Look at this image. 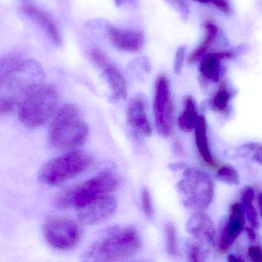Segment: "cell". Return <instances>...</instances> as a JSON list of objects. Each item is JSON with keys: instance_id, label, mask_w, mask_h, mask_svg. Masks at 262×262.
I'll use <instances>...</instances> for the list:
<instances>
[{"instance_id": "cell-1", "label": "cell", "mask_w": 262, "mask_h": 262, "mask_svg": "<svg viewBox=\"0 0 262 262\" xmlns=\"http://www.w3.org/2000/svg\"><path fill=\"white\" fill-rule=\"evenodd\" d=\"M142 246L135 228L114 227L92 243L81 255V262H118L132 256Z\"/></svg>"}, {"instance_id": "cell-2", "label": "cell", "mask_w": 262, "mask_h": 262, "mask_svg": "<svg viewBox=\"0 0 262 262\" xmlns=\"http://www.w3.org/2000/svg\"><path fill=\"white\" fill-rule=\"evenodd\" d=\"M89 127L76 106L66 104L55 115L49 133V145L58 150L73 149L86 141Z\"/></svg>"}, {"instance_id": "cell-3", "label": "cell", "mask_w": 262, "mask_h": 262, "mask_svg": "<svg viewBox=\"0 0 262 262\" xmlns=\"http://www.w3.org/2000/svg\"><path fill=\"white\" fill-rule=\"evenodd\" d=\"M59 100L58 91L49 84H41L19 104L18 118L25 127L36 128L48 122L55 114Z\"/></svg>"}, {"instance_id": "cell-4", "label": "cell", "mask_w": 262, "mask_h": 262, "mask_svg": "<svg viewBox=\"0 0 262 262\" xmlns=\"http://www.w3.org/2000/svg\"><path fill=\"white\" fill-rule=\"evenodd\" d=\"M44 72L34 60H23L6 76L0 78L1 97L16 105L34 89L43 84Z\"/></svg>"}, {"instance_id": "cell-5", "label": "cell", "mask_w": 262, "mask_h": 262, "mask_svg": "<svg viewBox=\"0 0 262 262\" xmlns=\"http://www.w3.org/2000/svg\"><path fill=\"white\" fill-rule=\"evenodd\" d=\"M118 185L119 180L113 174H100L61 194L56 200L57 207L81 209L100 197L109 195Z\"/></svg>"}, {"instance_id": "cell-6", "label": "cell", "mask_w": 262, "mask_h": 262, "mask_svg": "<svg viewBox=\"0 0 262 262\" xmlns=\"http://www.w3.org/2000/svg\"><path fill=\"white\" fill-rule=\"evenodd\" d=\"M92 163L89 154L70 151L48 161L38 172V181L47 186L59 184L83 173Z\"/></svg>"}, {"instance_id": "cell-7", "label": "cell", "mask_w": 262, "mask_h": 262, "mask_svg": "<svg viewBox=\"0 0 262 262\" xmlns=\"http://www.w3.org/2000/svg\"><path fill=\"white\" fill-rule=\"evenodd\" d=\"M177 187L183 195L184 206L195 212L207 209L215 193V183L212 177L196 168L184 169Z\"/></svg>"}, {"instance_id": "cell-8", "label": "cell", "mask_w": 262, "mask_h": 262, "mask_svg": "<svg viewBox=\"0 0 262 262\" xmlns=\"http://www.w3.org/2000/svg\"><path fill=\"white\" fill-rule=\"evenodd\" d=\"M43 232L48 244L57 250H69L75 247L81 238L78 223L68 218L48 219L43 224Z\"/></svg>"}, {"instance_id": "cell-9", "label": "cell", "mask_w": 262, "mask_h": 262, "mask_svg": "<svg viewBox=\"0 0 262 262\" xmlns=\"http://www.w3.org/2000/svg\"><path fill=\"white\" fill-rule=\"evenodd\" d=\"M153 111L157 131L169 137L173 130L174 107L170 83L164 75H159L155 81Z\"/></svg>"}, {"instance_id": "cell-10", "label": "cell", "mask_w": 262, "mask_h": 262, "mask_svg": "<svg viewBox=\"0 0 262 262\" xmlns=\"http://www.w3.org/2000/svg\"><path fill=\"white\" fill-rule=\"evenodd\" d=\"M245 215L241 203H235L231 206L229 219L223 223L220 232L218 249L221 253L227 252L241 235L244 229Z\"/></svg>"}, {"instance_id": "cell-11", "label": "cell", "mask_w": 262, "mask_h": 262, "mask_svg": "<svg viewBox=\"0 0 262 262\" xmlns=\"http://www.w3.org/2000/svg\"><path fill=\"white\" fill-rule=\"evenodd\" d=\"M117 206L118 202L115 197L104 195L78 209V220L85 225L96 224L111 216Z\"/></svg>"}, {"instance_id": "cell-12", "label": "cell", "mask_w": 262, "mask_h": 262, "mask_svg": "<svg viewBox=\"0 0 262 262\" xmlns=\"http://www.w3.org/2000/svg\"><path fill=\"white\" fill-rule=\"evenodd\" d=\"M187 231L198 244L207 248L215 246V226L210 217L203 211H196L189 218Z\"/></svg>"}, {"instance_id": "cell-13", "label": "cell", "mask_w": 262, "mask_h": 262, "mask_svg": "<svg viewBox=\"0 0 262 262\" xmlns=\"http://www.w3.org/2000/svg\"><path fill=\"white\" fill-rule=\"evenodd\" d=\"M107 35L109 41L115 47L126 52H137L141 49L145 42L143 32L136 29L109 26Z\"/></svg>"}, {"instance_id": "cell-14", "label": "cell", "mask_w": 262, "mask_h": 262, "mask_svg": "<svg viewBox=\"0 0 262 262\" xmlns=\"http://www.w3.org/2000/svg\"><path fill=\"white\" fill-rule=\"evenodd\" d=\"M21 12L25 16L38 25L46 32L49 38H50L54 44L57 46L62 44L63 40L59 29L56 23L47 12L32 5H24L22 6Z\"/></svg>"}, {"instance_id": "cell-15", "label": "cell", "mask_w": 262, "mask_h": 262, "mask_svg": "<svg viewBox=\"0 0 262 262\" xmlns=\"http://www.w3.org/2000/svg\"><path fill=\"white\" fill-rule=\"evenodd\" d=\"M234 56L232 51H219L209 53L201 60L199 72L205 81L218 82L224 72L223 62Z\"/></svg>"}, {"instance_id": "cell-16", "label": "cell", "mask_w": 262, "mask_h": 262, "mask_svg": "<svg viewBox=\"0 0 262 262\" xmlns=\"http://www.w3.org/2000/svg\"><path fill=\"white\" fill-rule=\"evenodd\" d=\"M127 114L129 124L137 134L146 137L152 134V127L146 115V104L143 98L136 97L132 100Z\"/></svg>"}, {"instance_id": "cell-17", "label": "cell", "mask_w": 262, "mask_h": 262, "mask_svg": "<svg viewBox=\"0 0 262 262\" xmlns=\"http://www.w3.org/2000/svg\"><path fill=\"white\" fill-rule=\"evenodd\" d=\"M205 34L201 42L192 51L188 58L189 64H195L207 55L208 52L214 46L219 36V28L213 21H207L205 23Z\"/></svg>"}, {"instance_id": "cell-18", "label": "cell", "mask_w": 262, "mask_h": 262, "mask_svg": "<svg viewBox=\"0 0 262 262\" xmlns=\"http://www.w3.org/2000/svg\"><path fill=\"white\" fill-rule=\"evenodd\" d=\"M195 136L197 149H198L200 157H201L203 161L210 167H218L219 164L214 158L212 152H211L210 147H209L206 121L203 115H200L198 124L195 127Z\"/></svg>"}, {"instance_id": "cell-19", "label": "cell", "mask_w": 262, "mask_h": 262, "mask_svg": "<svg viewBox=\"0 0 262 262\" xmlns=\"http://www.w3.org/2000/svg\"><path fill=\"white\" fill-rule=\"evenodd\" d=\"M105 79L112 89V98L115 101L125 100L127 97V87L124 77L115 66H107L103 71Z\"/></svg>"}, {"instance_id": "cell-20", "label": "cell", "mask_w": 262, "mask_h": 262, "mask_svg": "<svg viewBox=\"0 0 262 262\" xmlns=\"http://www.w3.org/2000/svg\"><path fill=\"white\" fill-rule=\"evenodd\" d=\"M200 115L195 99L192 96H186L183 102V110L178 119V127L184 132L195 130Z\"/></svg>"}, {"instance_id": "cell-21", "label": "cell", "mask_w": 262, "mask_h": 262, "mask_svg": "<svg viewBox=\"0 0 262 262\" xmlns=\"http://www.w3.org/2000/svg\"><path fill=\"white\" fill-rule=\"evenodd\" d=\"M255 190L253 188L246 187L241 193V204L244 209L245 215L247 217L250 223L251 227L255 229H258L260 227L259 220H258V212L254 205L255 200Z\"/></svg>"}, {"instance_id": "cell-22", "label": "cell", "mask_w": 262, "mask_h": 262, "mask_svg": "<svg viewBox=\"0 0 262 262\" xmlns=\"http://www.w3.org/2000/svg\"><path fill=\"white\" fill-rule=\"evenodd\" d=\"M232 92L226 87V84H221L216 93L211 100L210 106L212 109L220 113H227L229 110Z\"/></svg>"}, {"instance_id": "cell-23", "label": "cell", "mask_w": 262, "mask_h": 262, "mask_svg": "<svg viewBox=\"0 0 262 262\" xmlns=\"http://www.w3.org/2000/svg\"><path fill=\"white\" fill-rule=\"evenodd\" d=\"M166 235V246L169 255L172 258H177L179 255L176 229L172 223H168L165 228Z\"/></svg>"}, {"instance_id": "cell-24", "label": "cell", "mask_w": 262, "mask_h": 262, "mask_svg": "<svg viewBox=\"0 0 262 262\" xmlns=\"http://www.w3.org/2000/svg\"><path fill=\"white\" fill-rule=\"evenodd\" d=\"M217 178L226 184L237 186L240 184V176L232 165H225L219 166L217 171Z\"/></svg>"}, {"instance_id": "cell-25", "label": "cell", "mask_w": 262, "mask_h": 262, "mask_svg": "<svg viewBox=\"0 0 262 262\" xmlns=\"http://www.w3.org/2000/svg\"><path fill=\"white\" fill-rule=\"evenodd\" d=\"M186 253L189 262H205L201 246L198 243L189 242L186 245Z\"/></svg>"}, {"instance_id": "cell-26", "label": "cell", "mask_w": 262, "mask_h": 262, "mask_svg": "<svg viewBox=\"0 0 262 262\" xmlns=\"http://www.w3.org/2000/svg\"><path fill=\"white\" fill-rule=\"evenodd\" d=\"M142 206L143 212L148 218H152L154 215L153 203L149 189L143 188L141 193Z\"/></svg>"}, {"instance_id": "cell-27", "label": "cell", "mask_w": 262, "mask_h": 262, "mask_svg": "<svg viewBox=\"0 0 262 262\" xmlns=\"http://www.w3.org/2000/svg\"><path fill=\"white\" fill-rule=\"evenodd\" d=\"M90 57L96 66L104 68L108 66V59L106 54L98 48H94L91 50Z\"/></svg>"}, {"instance_id": "cell-28", "label": "cell", "mask_w": 262, "mask_h": 262, "mask_svg": "<svg viewBox=\"0 0 262 262\" xmlns=\"http://www.w3.org/2000/svg\"><path fill=\"white\" fill-rule=\"evenodd\" d=\"M196 1L205 4L212 5V6L213 5V6L220 9L224 13L229 14L232 12L230 4L227 0H196Z\"/></svg>"}, {"instance_id": "cell-29", "label": "cell", "mask_w": 262, "mask_h": 262, "mask_svg": "<svg viewBox=\"0 0 262 262\" xmlns=\"http://www.w3.org/2000/svg\"><path fill=\"white\" fill-rule=\"evenodd\" d=\"M166 2L173 6L181 14L182 16L186 18L189 15V5L187 0H166Z\"/></svg>"}, {"instance_id": "cell-30", "label": "cell", "mask_w": 262, "mask_h": 262, "mask_svg": "<svg viewBox=\"0 0 262 262\" xmlns=\"http://www.w3.org/2000/svg\"><path fill=\"white\" fill-rule=\"evenodd\" d=\"M258 144V143H247L241 145L235 149L237 156L241 157H248L249 156H252Z\"/></svg>"}, {"instance_id": "cell-31", "label": "cell", "mask_w": 262, "mask_h": 262, "mask_svg": "<svg viewBox=\"0 0 262 262\" xmlns=\"http://www.w3.org/2000/svg\"><path fill=\"white\" fill-rule=\"evenodd\" d=\"M186 52V48L185 46H182L177 50L176 54H175L174 71L176 74H179L181 72L182 69H183Z\"/></svg>"}, {"instance_id": "cell-32", "label": "cell", "mask_w": 262, "mask_h": 262, "mask_svg": "<svg viewBox=\"0 0 262 262\" xmlns=\"http://www.w3.org/2000/svg\"><path fill=\"white\" fill-rule=\"evenodd\" d=\"M248 253L252 262H262V249L260 246H251Z\"/></svg>"}, {"instance_id": "cell-33", "label": "cell", "mask_w": 262, "mask_h": 262, "mask_svg": "<svg viewBox=\"0 0 262 262\" xmlns=\"http://www.w3.org/2000/svg\"><path fill=\"white\" fill-rule=\"evenodd\" d=\"M251 157H252V160L259 163L262 166V144L261 143H258L256 149H255Z\"/></svg>"}, {"instance_id": "cell-34", "label": "cell", "mask_w": 262, "mask_h": 262, "mask_svg": "<svg viewBox=\"0 0 262 262\" xmlns=\"http://www.w3.org/2000/svg\"><path fill=\"white\" fill-rule=\"evenodd\" d=\"M115 5L118 7H123V6H135L138 5V0H114Z\"/></svg>"}, {"instance_id": "cell-35", "label": "cell", "mask_w": 262, "mask_h": 262, "mask_svg": "<svg viewBox=\"0 0 262 262\" xmlns=\"http://www.w3.org/2000/svg\"><path fill=\"white\" fill-rule=\"evenodd\" d=\"M169 168H170V169H172V171L181 170V169H186V164L183 163V162H176V163H172V164L169 166Z\"/></svg>"}, {"instance_id": "cell-36", "label": "cell", "mask_w": 262, "mask_h": 262, "mask_svg": "<svg viewBox=\"0 0 262 262\" xmlns=\"http://www.w3.org/2000/svg\"><path fill=\"white\" fill-rule=\"evenodd\" d=\"M246 232H247L248 237L251 240L256 239V234H255V229L252 227H248L246 229Z\"/></svg>"}, {"instance_id": "cell-37", "label": "cell", "mask_w": 262, "mask_h": 262, "mask_svg": "<svg viewBox=\"0 0 262 262\" xmlns=\"http://www.w3.org/2000/svg\"><path fill=\"white\" fill-rule=\"evenodd\" d=\"M228 262H243L240 258H237L235 255H229L228 258Z\"/></svg>"}, {"instance_id": "cell-38", "label": "cell", "mask_w": 262, "mask_h": 262, "mask_svg": "<svg viewBox=\"0 0 262 262\" xmlns=\"http://www.w3.org/2000/svg\"><path fill=\"white\" fill-rule=\"evenodd\" d=\"M258 208H259L260 215L262 219V192L260 193L259 196H258Z\"/></svg>"}]
</instances>
